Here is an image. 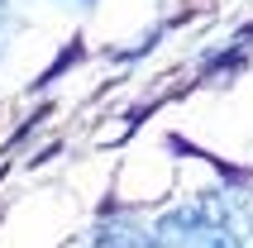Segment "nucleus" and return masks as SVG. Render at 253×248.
Returning a JSON list of instances; mask_svg holds the SVG:
<instances>
[{
	"label": "nucleus",
	"mask_w": 253,
	"mask_h": 248,
	"mask_svg": "<svg viewBox=\"0 0 253 248\" xmlns=\"http://www.w3.org/2000/svg\"><path fill=\"white\" fill-rule=\"evenodd\" d=\"M191 248H244L239 234H229V229H215V234H196V239H186Z\"/></svg>",
	"instance_id": "f257e3e1"
},
{
	"label": "nucleus",
	"mask_w": 253,
	"mask_h": 248,
	"mask_svg": "<svg viewBox=\"0 0 253 248\" xmlns=\"http://www.w3.org/2000/svg\"><path fill=\"white\" fill-rule=\"evenodd\" d=\"M5 19H10V0H0V24H5Z\"/></svg>",
	"instance_id": "f03ea898"
},
{
	"label": "nucleus",
	"mask_w": 253,
	"mask_h": 248,
	"mask_svg": "<svg viewBox=\"0 0 253 248\" xmlns=\"http://www.w3.org/2000/svg\"><path fill=\"white\" fill-rule=\"evenodd\" d=\"M77 5H86V0H77Z\"/></svg>",
	"instance_id": "7ed1b4c3"
}]
</instances>
